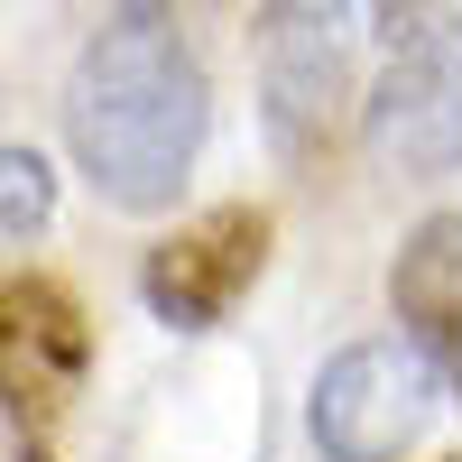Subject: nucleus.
Segmentation results:
<instances>
[{"label": "nucleus", "instance_id": "f257e3e1", "mask_svg": "<svg viewBox=\"0 0 462 462\" xmlns=\"http://www.w3.org/2000/svg\"><path fill=\"white\" fill-rule=\"evenodd\" d=\"M213 130L204 56L185 47L167 0H121L74 56L65 84V148L111 213H167Z\"/></svg>", "mask_w": 462, "mask_h": 462}, {"label": "nucleus", "instance_id": "f03ea898", "mask_svg": "<svg viewBox=\"0 0 462 462\" xmlns=\"http://www.w3.org/2000/svg\"><path fill=\"white\" fill-rule=\"evenodd\" d=\"M435 389L444 379L407 333L342 342L315 370V389H305V435H315L324 462H398L435 426Z\"/></svg>", "mask_w": 462, "mask_h": 462}, {"label": "nucleus", "instance_id": "7ed1b4c3", "mask_svg": "<svg viewBox=\"0 0 462 462\" xmlns=\"http://www.w3.org/2000/svg\"><path fill=\"white\" fill-rule=\"evenodd\" d=\"M352 102V0H268L259 10V121L287 167H315Z\"/></svg>", "mask_w": 462, "mask_h": 462}, {"label": "nucleus", "instance_id": "20e7f679", "mask_svg": "<svg viewBox=\"0 0 462 462\" xmlns=\"http://www.w3.org/2000/svg\"><path fill=\"white\" fill-rule=\"evenodd\" d=\"M370 148L407 176L462 167V0H435V19L389 56L370 93Z\"/></svg>", "mask_w": 462, "mask_h": 462}, {"label": "nucleus", "instance_id": "39448f33", "mask_svg": "<svg viewBox=\"0 0 462 462\" xmlns=\"http://www.w3.org/2000/svg\"><path fill=\"white\" fill-rule=\"evenodd\" d=\"M259 268H268V213L259 204H213L195 222H176L167 241L139 259V296H148L158 324L213 333L231 305L259 287Z\"/></svg>", "mask_w": 462, "mask_h": 462}, {"label": "nucleus", "instance_id": "423d86ee", "mask_svg": "<svg viewBox=\"0 0 462 462\" xmlns=\"http://www.w3.org/2000/svg\"><path fill=\"white\" fill-rule=\"evenodd\" d=\"M93 370V324L56 278L37 268H0V416L10 426H47Z\"/></svg>", "mask_w": 462, "mask_h": 462}, {"label": "nucleus", "instance_id": "0eeeda50", "mask_svg": "<svg viewBox=\"0 0 462 462\" xmlns=\"http://www.w3.org/2000/svg\"><path fill=\"white\" fill-rule=\"evenodd\" d=\"M389 305L398 333L435 361L444 398L462 407V213H426L389 259Z\"/></svg>", "mask_w": 462, "mask_h": 462}, {"label": "nucleus", "instance_id": "6e6552de", "mask_svg": "<svg viewBox=\"0 0 462 462\" xmlns=\"http://www.w3.org/2000/svg\"><path fill=\"white\" fill-rule=\"evenodd\" d=\"M47 222H56V167L37 148H0V241H28Z\"/></svg>", "mask_w": 462, "mask_h": 462}, {"label": "nucleus", "instance_id": "1a4fd4ad", "mask_svg": "<svg viewBox=\"0 0 462 462\" xmlns=\"http://www.w3.org/2000/svg\"><path fill=\"white\" fill-rule=\"evenodd\" d=\"M361 19H370L379 37H389V47H407V37L435 19V0H361Z\"/></svg>", "mask_w": 462, "mask_h": 462}, {"label": "nucleus", "instance_id": "9d476101", "mask_svg": "<svg viewBox=\"0 0 462 462\" xmlns=\"http://www.w3.org/2000/svg\"><path fill=\"white\" fill-rule=\"evenodd\" d=\"M28 462H47V453H28Z\"/></svg>", "mask_w": 462, "mask_h": 462}]
</instances>
